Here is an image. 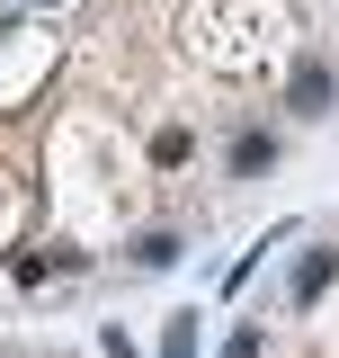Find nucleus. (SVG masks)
Masks as SVG:
<instances>
[{"label": "nucleus", "instance_id": "1", "mask_svg": "<svg viewBox=\"0 0 339 358\" xmlns=\"http://www.w3.org/2000/svg\"><path fill=\"white\" fill-rule=\"evenodd\" d=\"M331 99H339L331 54H295V72H286V108H295V117H331Z\"/></svg>", "mask_w": 339, "mask_h": 358}, {"label": "nucleus", "instance_id": "2", "mask_svg": "<svg viewBox=\"0 0 339 358\" xmlns=\"http://www.w3.org/2000/svg\"><path fill=\"white\" fill-rule=\"evenodd\" d=\"M331 278H339V251H303V260H295V305H322Z\"/></svg>", "mask_w": 339, "mask_h": 358}, {"label": "nucleus", "instance_id": "3", "mask_svg": "<svg viewBox=\"0 0 339 358\" xmlns=\"http://www.w3.org/2000/svg\"><path fill=\"white\" fill-rule=\"evenodd\" d=\"M268 162H277V134H241L232 143V179H259Z\"/></svg>", "mask_w": 339, "mask_h": 358}, {"label": "nucleus", "instance_id": "4", "mask_svg": "<svg viewBox=\"0 0 339 358\" xmlns=\"http://www.w3.org/2000/svg\"><path fill=\"white\" fill-rule=\"evenodd\" d=\"M179 260V233H134V268H170Z\"/></svg>", "mask_w": 339, "mask_h": 358}, {"label": "nucleus", "instance_id": "5", "mask_svg": "<svg viewBox=\"0 0 339 358\" xmlns=\"http://www.w3.org/2000/svg\"><path fill=\"white\" fill-rule=\"evenodd\" d=\"M152 162L179 171V162H188V126H161V134H152Z\"/></svg>", "mask_w": 339, "mask_h": 358}, {"label": "nucleus", "instance_id": "6", "mask_svg": "<svg viewBox=\"0 0 339 358\" xmlns=\"http://www.w3.org/2000/svg\"><path fill=\"white\" fill-rule=\"evenodd\" d=\"M161 358H197V313H179V322H170V341H161Z\"/></svg>", "mask_w": 339, "mask_h": 358}]
</instances>
